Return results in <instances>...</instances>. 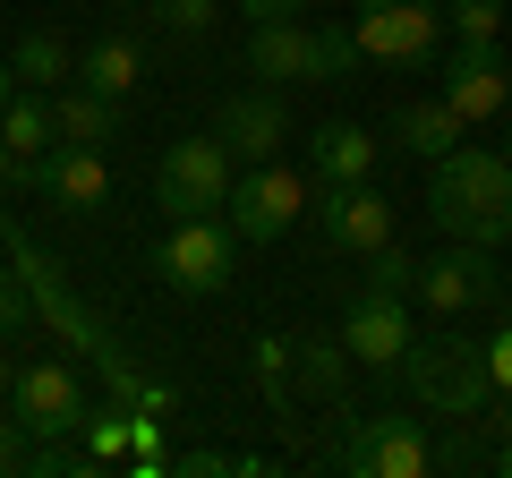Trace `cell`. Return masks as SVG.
<instances>
[{
    "mask_svg": "<svg viewBox=\"0 0 512 478\" xmlns=\"http://www.w3.org/2000/svg\"><path fill=\"white\" fill-rule=\"evenodd\" d=\"M342 350H350V368H367V376H402V359H410V291H393V282L367 274L359 291H350V308H342Z\"/></svg>",
    "mask_w": 512,
    "mask_h": 478,
    "instance_id": "cell-6",
    "label": "cell"
},
{
    "mask_svg": "<svg viewBox=\"0 0 512 478\" xmlns=\"http://www.w3.org/2000/svg\"><path fill=\"white\" fill-rule=\"evenodd\" d=\"M0 248H9V214H0Z\"/></svg>",
    "mask_w": 512,
    "mask_h": 478,
    "instance_id": "cell-32",
    "label": "cell"
},
{
    "mask_svg": "<svg viewBox=\"0 0 512 478\" xmlns=\"http://www.w3.org/2000/svg\"><path fill=\"white\" fill-rule=\"evenodd\" d=\"M487 368H495V393H512V325L487 342Z\"/></svg>",
    "mask_w": 512,
    "mask_h": 478,
    "instance_id": "cell-29",
    "label": "cell"
},
{
    "mask_svg": "<svg viewBox=\"0 0 512 478\" xmlns=\"http://www.w3.org/2000/svg\"><path fill=\"white\" fill-rule=\"evenodd\" d=\"M248 77L256 86H299V77H316V26L308 18L248 26Z\"/></svg>",
    "mask_w": 512,
    "mask_h": 478,
    "instance_id": "cell-15",
    "label": "cell"
},
{
    "mask_svg": "<svg viewBox=\"0 0 512 478\" xmlns=\"http://www.w3.org/2000/svg\"><path fill=\"white\" fill-rule=\"evenodd\" d=\"M461 137H470V129H461V111L444 103V94H436V103H402L393 120H384V146H402V154H427V163H436V154H453Z\"/></svg>",
    "mask_w": 512,
    "mask_h": 478,
    "instance_id": "cell-17",
    "label": "cell"
},
{
    "mask_svg": "<svg viewBox=\"0 0 512 478\" xmlns=\"http://www.w3.org/2000/svg\"><path fill=\"white\" fill-rule=\"evenodd\" d=\"M239 9H248V26H265V18H308L316 0H239Z\"/></svg>",
    "mask_w": 512,
    "mask_h": 478,
    "instance_id": "cell-28",
    "label": "cell"
},
{
    "mask_svg": "<svg viewBox=\"0 0 512 478\" xmlns=\"http://www.w3.org/2000/svg\"><path fill=\"white\" fill-rule=\"evenodd\" d=\"M0 427H9V419H0Z\"/></svg>",
    "mask_w": 512,
    "mask_h": 478,
    "instance_id": "cell-36",
    "label": "cell"
},
{
    "mask_svg": "<svg viewBox=\"0 0 512 478\" xmlns=\"http://www.w3.org/2000/svg\"><path fill=\"white\" fill-rule=\"evenodd\" d=\"M26 325H35V291H26L18 257H9V265H0V342H18Z\"/></svg>",
    "mask_w": 512,
    "mask_h": 478,
    "instance_id": "cell-25",
    "label": "cell"
},
{
    "mask_svg": "<svg viewBox=\"0 0 512 478\" xmlns=\"http://www.w3.org/2000/svg\"><path fill=\"white\" fill-rule=\"evenodd\" d=\"M239 180V154L222 146L214 129L205 137H180V146H163V163H154V197H163V214H222V197H231Z\"/></svg>",
    "mask_w": 512,
    "mask_h": 478,
    "instance_id": "cell-7",
    "label": "cell"
},
{
    "mask_svg": "<svg viewBox=\"0 0 512 478\" xmlns=\"http://www.w3.org/2000/svg\"><path fill=\"white\" fill-rule=\"evenodd\" d=\"M214 9H222V0H154V26H163V35H205Z\"/></svg>",
    "mask_w": 512,
    "mask_h": 478,
    "instance_id": "cell-27",
    "label": "cell"
},
{
    "mask_svg": "<svg viewBox=\"0 0 512 478\" xmlns=\"http://www.w3.org/2000/svg\"><path fill=\"white\" fill-rule=\"evenodd\" d=\"M376 163H384V137H376V129H359V120H316V137H308V171H316V188L376 180Z\"/></svg>",
    "mask_w": 512,
    "mask_h": 478,
    "instance_id": "cell-16",
    "label": "cell"
},
{
    "mask_svg": "<svg viewBox=\"0 0 512 478\" xmlns=\"http://www.w3.org/2000/svg\"><path fill=\"white\" fill-rule=\"evenodd\" d=\"M52 129L69 137V146H111V129H120V103L94 86H60L52 94Z\"/></svg>",
    "mask_w": 512,
    "mask_h": 478,
    "instance_id": "cell-19",
    "label": "cell"
},
{
    "mask_svg": "<svg viewBox=\"0 0 512 478\" xmlns=\"http://www.w3.org/2000/svg\"><path fill=\"white\" fill-rule=\"evenodd\" d=\"M350 35H359L367 69H427L444 43V9L436 0H359Z\"/></svg>",
    "mask_w": 512,
    "mask_h": 478,
    "instance_id": "cell-4",
    "label": "cell"
},
{
    "mask_svg": "<svg viewBox=\"0 0 512 478\" xmlns=\"http://www.w3.org/2000/svg\"><path fill=\"white\" fill-rule=\"evenodd\" d=\"M0 146H9V163H43V154L60 146V129H52V94H43V86H18L9 103H0Z\"/></svg>",
    "mask_w": 512,
    "mask_h": 478,
    "instance_id": "cell-18",
    "label": "cell"
},
{
    "mask_svg": "<svg viewBox=\"0 0 512 478\" xmlns=\"http://www.w3.org/2000/svg\"><path fill=\"white\" fill-rule=\"evenodd\" d=\"M214 137L239 154V163H265V154L291 146V111H282L274 86H248V94H231V103L214 111Z\"/></svg>",
    "mask_w": 512,
    "mask_h": 478,
    "instance_id": "cell-14",
    "label": "cell"
},
{
    "mask_svg": "<svg viewBox=\"0 0 512 478\" xmlns=\"http://www.w3.org/2000/svg\"><path fill=\"white\" fill-rule=\"evenodd\" d=\"M359 69H367L359 35L350 26H316V77H359Z\"/></svg>",
    "mask_w": 512,
    "mask_h": 478,
    "instance_id": "cell-24",
    "label": "cell"
},
{
    "mask_svg": "<svg viewBox=\"0 0 512 478\" xmlns=\"http://www.w3.org/2000/svg\"><path fill=\"white\" fill-rule=\"evenodd\" d=\"M316 222H325V248H342V257H376V248H393V197H384L376 180L325 188Z\"/></svg>",
    "mask_w": 512,
    "mask_h": 478,
    "instance_id": "cell-11",
    "label": "cell"
},
{
    "mask_svg": "<svg viewBox=\"0 0 512 478\" xmlns=\"http://www.w3.org/2000/svg\"><path fill=\"white\" fill-rule=\"evenodd\" d=\"M427 214L444 239H470V248H504L512 239V154L504 146H470L436 154L427 171Z\"/></svg>",
    "mask_w": 512,
    "mask_h": 478,
    "instance_id": "cell-1",
    "label": "cell"
},
{
    "mask_svg": "<svg viewBox=\"0 0 512 478\" xmlns=\"http://www.w3.org/2000/svg\"><path fill=\"white\" fill-rule=\"evenodd\" d=\"M0 188H18V163H9V146H0Z\"/></svg>",
    "mask_w": 512,
    "mask_h": 478,
    "instance_id": "cell-31",
    "label": "cell"
},
{
    "mask_svg": "<svg viewBox=\"0 0 512 478\" xmlns=\"http://www.w3.org/2000/svg\"><path fill=\"white\" fill-rule=\"evenodd\" d=\"M120 9H137V0H120Z\"/></svg>",
    "mask_w": 512,
    "mask_h": 478,
    "instance_id": "cell-35",
    "label": "cell"
},
{
    "mask_svg": "<svg viewBox=\"0 0 512 478\" xmlns=\"http://www.w3.org/2000/svg\"><path fill=\"white\" fill-rule=\"evenodd\" d=\"M154 265H163L171 291L214 299V291H231V274H239V231L222 214H180L163 231V248H154Z\"/></svg>",
    "mask_w": 512,
    "mask_h": 478,
    "instance_id": "cell-5",
    "label": "cell"
},
{
    "mask_svg": "<svg viewBox=\"0 0 512 478\" xmlns=\"http://www.w3.org/2000/svg\"><path fill=\"white\" fill-rule=\"evenodd\" d=\"M316 205V171H291L282 154H265V163H248L231 180V197H222V214H231L239 248H274V239L299 231V214Z\"/></svg>",
    "mask_w": 512,
    "mask_h": 478,
    "instance_id": "cell-3",
    "label": "cell"
},
{
    "mask_svg": "<svg viewBox=\"0 0 512 478\" xmlns=\"http://www.w3.org/2000/svg\"><path fill=\"white\" fill-rule=\"evenodd\" d=\"M9 94H18V69H9V60H0V103H9Z\"/></svg>",
    "mask_w": 512,
    "mask_h": 478,
    "instance_id": "cell-30",
    "label": "cell"
},
{
    "mask_svg": "<svg viewBox=\"0 0 512 478\" xmlns=\"http://www.w3.org/2000/svg\"><path fill=\"white\" fill-rule=\"evenodd\" d=\"M410 393H419L436 419H478L495 402V368H487V342H461V333H410V359H402Z\"/></svg>",
    "mask_w": 512,
    "mask_h": 478,
    "instance_id": "cell-2",
    "label": "cell"
},
{
    "mask_svg": "<svg viewBox=\"0 0 512 478\" xmlns=\"http://www.w3.org/2000/svg\"><path fill=\"white\" fill-rule=\"evenodd\" d=\"M504 154H512V129H504Z\"/></svg>",
    "mask_w": 512,
    "mask_h": 478,
    "instance_id": "cell-33",
    "label": "cell"
},
{
    "mask_svg": "<svg viewBox=\"0 0 512 478\" xmlns=\"http://www.w3.org/2000/svg\"><path fill=\"white\" fill-rule=\"evenodd\" d=\"M9 69H18V86H43V94H60L77 77V52L52 35V26H35V35H18V52H9Z\"/></svg>",
    "mask_w": 512,
    "mask_h": 478,
    "instance_id": "cell-21",
    "label": "cell"
},
{
    "mask_svg": "<svg viewBox=\"0 0 512 478\" xmlns=\"http://www.w3.org/2000/svg\"><path fill=\"white\" fill-rule=\"evenodd\" d=\"M86 385H77V368H60V359H26V368H9V419L26 427V436H77L86 427Z\"/></svg>",
    "mask_w": 512,
    "mask_h": 478,
    "instance_id": "cell-9",
    "label": "cell"
},
{
    "mask_svg": "<svg viewBox=\"0 0 512 478\" xmlns=\"http://www.w3.org/2000/svg\"><path fill=\"white\" fill-rule=\"evenodd\" d=\"M444 18H453L461 43H495V35H504V0H453Z\"/></svg>",
    "mask_w": 512,
    "mask_h": 478,
    "instance_id": "cell-26",
    "label": "cell"
},
{
    "mask_svg": "<svg viewBox=\"0 0 512 478\" xmlns=\"http://www.w3.org/2000/svg\"><path fill=\"white\" fill-rule=\"evenodd\" d=\"M18 188L52 197L60 214H103L111 205V163H103V146H69V137H60L43 163H18Z\"/></svg>",
    "mask_w": 512,
    "mask_h": 478,
    "instance_id": "cell-10",
    "label": "cell"
},
{
    "mask_svg": "<svg viewBox=\"0 0 512 478\" xmlns=\"http://www.w3.org/2000/svg\"><path fill=\"white\" fill-rule=\"evenodd\" d=\"M256 385H265L274 410H299V342L291 333H265L256 342Z\"/></svg>",
    "mask_w": 512,
    "mask_h": 478,
    "instance_id": "cell-23",
    "label": "cell"
},
{
    "mask_svg": "<svg viewBox=\"0 0 512 478\" xmlns=\"http://www.w3.org/2000/svg\"><path fill=\"white\" fill-rule=\"evenodd\" d=\"M350 393V350H342V333H308L299 342V402H342Z\"/></svg>",
    "mask_w": 512,
    "mask_h": 478,
    "instance_id": "cell-22",
    "label": "cell"
},
{
    "mask_svg": "<svg viewBox=\"0 0 512 478\" xmlns=\"http://www.w3.org/2000/svg\"><path fill=\"white\" fill-rule=\"evenodd\" d=\"M504 316H512V291H504Z\"/></svg>",
    "mask_w": 512,
    "mask_h": 478,
    "instance_id": "cell-34",
    "label": "cell"
},
{
    "mask_svg": "<svg viewBox=\"0 0 512 478\" xmlns=\"http://www.w3.org/2000/svg\"><path fill=\"white\" fill-rule=\"evenodd\" d=\"M444 103L461 111V129L495 120V111L512 103V60L495 52V43H453V60H444Z\"/></svg>",
    "mask_w": 512,
    "mask_h": 478,
    "instance_id": "cell-13",
    "label": "cell"
},
{
    "mask_svg": "<svg viewBox=\"0 0 512 478\" xmlns=\"http://www.w3.org/2000/svg\"><path fill=\"white\" fill-rule=\"evenodd\" d=\"M342 470L359 478H427L436 470V444L419 436V419H359L342 444Z\"/></svg>",
    "mask_w": 512,
    "mask_h": 478,
    "instance_id": "cell-12",
    "label": "cell"
},
{
    "mask_svg": "<svg viewBox=\"0 0 512 478\" xmlns=\"http://www.w3.org/2000/svg\"><path fill=\"white\" fill-rule=\"evenodd\" d=\"M512 282L495 274V248H470V239H453L444 257H419V282H410V299L436 316H478V308H504Z\"/></svg>",
    "mask_w": 512,
    "mask_h": 478,
    "instance_id": "cell-8",
    "label": "cell"
},
{
    "mask_svg": "<svg viewBox=\"0 0 512 478\" xmlns=\"http://www.w3.org/2000/svg\"><path fill=\"white\" fill-rule=\"evenodd\" d=\"M137 69H146V60H137V43H128V35H94L86 52H77V86L111 94V103H120V94L137 86Z\"/></svg>",
    "mask_w": 512,
    "mask_h": 478,
    "instance_id": "cell-20",
    "label": "cell"
}]
</instances>
